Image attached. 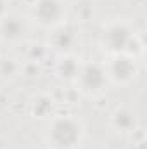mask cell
Returning a JSON list of instances; mask_svg holds the SVG:
<instances>
[{"instance_id":"cell-3","label":"cell","mask_w":147,"mask_h":149,"mask_svg":"<svg viewBox=\"0 0 147 149\" xmlns=\"http://www.w3.org/2000/svg\"><path fill=\"white\" fill-rule=\"evenodd\" d=\"M80 74V81H81V90H101L104 85V76L106 71H102L99 66L95 64H87L81 71H78Z\"/></svg>"},{"instance_id":"cell-2","label":"cell","mask_w":147,"mask_h":149,"mask_svg":"<svg viewBox=\"0 0 147 149\" xmlns=\"http://www.w3.org/2000/svg\"><path fill=\"white\" fill-rule=\"evenodd\" d=\"M64 3L62 0H37L33 5V14L38 23L45 26L61 24L64 19Z\"/></svg>"},{"instance_id":"cell-1","label":"cell","mask_w":147,"mask_h":149,"mask_svg":"<svg viewBox=\"0 0 147 149\" xmlns=\"http://www.w3.org/2000/svg\"><path fill=\"white\" fill-rule=\"evenodd\" d=\"M83 137V127L80 120L71 116H57L52 120L47 130V141L54 149H74Z\"/></svg>"},{"instance_id":"cell-4","label":"cell","mask_w":147,"mask_h":149,"mask_svg":"<svg viewBox=\"0 0 147 149\" xmlns=\"http://www.w3.org/2000/svg\"><path fill=\"white\" fill-rule=\"evenodd\" d=\"M26 28L17 16H5L0 21V37L7 42H14L24 35Z\"/></svg>"}]
</instances>
